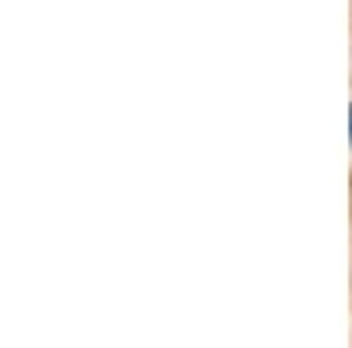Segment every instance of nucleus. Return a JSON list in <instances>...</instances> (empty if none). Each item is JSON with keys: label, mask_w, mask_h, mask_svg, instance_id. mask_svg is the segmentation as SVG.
Wrapping results in <instances>:
<instances>
[{"label": "nucleus", "mask_w": 352, "mask_h": 348, "mask_svg": "<svg viewBox=\"0 0 352 348\" xmlns=\"http://www.w3.org/2000/svg\"><path fill=\"white\" fill-rule=\"evenodd\" d=\"M349 137H352V106H349Z\"/></svg>", "instance_id": "f257e3e1"}]
</instances>
